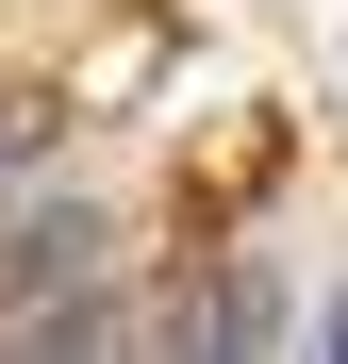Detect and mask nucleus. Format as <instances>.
Listing matches in <instances>:
<instances>
[{
  "label": "nucleus",
  "mask_w": 348,
  "mask_h": 364,
  "mask_svg": "<svg viewBox=\"0 0 348 364\" xmlns=\"http://www.w3.org/2000/svg\"><path fill=\"white\" fill-rule=\"evenodd\" d=\"M33 133H50V116H33V100H0V199L33 182Z\"/></svg>",
  "instance_id": "obj_1"
},
{
  "label": "nucleus",
  "mask_w": 348,
  "mask_h": 364,
  "mask_svg": "<svg viewBox=\"0 0 348 364\" xmlns=\"http://www.w3.org/2000/svg\"><path fill=\"white\" fill-rule=\"evenodd\" d=\"M315 364H348V282H332V315H315Z\"/></svg>",
  "instance_id": "obj_2"
}]
</instances>
